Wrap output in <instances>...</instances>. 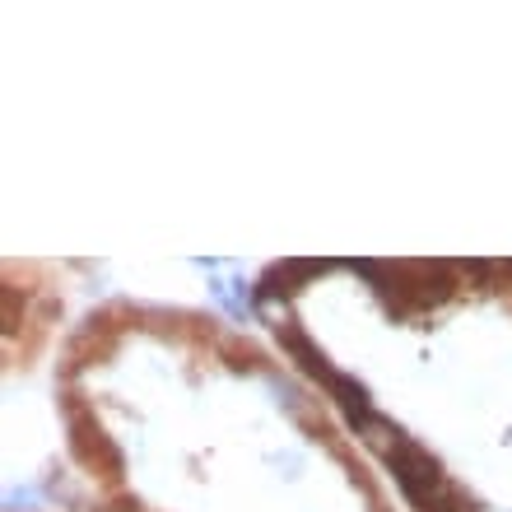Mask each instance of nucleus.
<instances>
[{"label":"nucleus","instance_id":"obj_2","mask_svg":"<svg viewBox=\"0 0 512 512\" xmlns=\"http://www.w3.org/2000/svg\"><path fill=\"white\" fill-rule=\"evenodd\" d=\"M359 438H364V443L373 447L378 457H387V461L396 457L405 443H410V438H401V429H396L391 419H382V415H368L364 424H359Z\"/></svg>","mask_w":512,"mask_h":512},{"label":"nucleus","instance_id":"obj_3","mask_svg":"<svg viewBox=\"0 0 512 512\" xmlns=\"http://www.w3.org/2000/svg\"><path fill=\"white\" fill-rule=\"evenodd\" d=\"M331 391H336L340 410H345V419H350L354 429H359V424H364V419L373 415V410H368V391L359 387V382H354V378H345V373H340V378L331 382Z\"/></svg>","mask_w":512,"mask_h":512},{"label":"nucleus","instance_id":"obj_1","mask_svg":"<svg viewBox=\"0 0 512 512\" xmlns=\"http://www.w3.org/2000/svg\"><path fill=\"white\" fill-rule=\"evenodd\" d=\"M391 471H396V480L405 485V494L410 499H429L433 489H443V471H438V461L424 452V447H415V443H405L396 457H391Z\"/></svg>","mask_w":512,"mask_h":512}]
</instances>
